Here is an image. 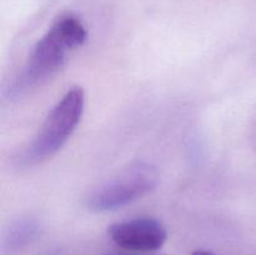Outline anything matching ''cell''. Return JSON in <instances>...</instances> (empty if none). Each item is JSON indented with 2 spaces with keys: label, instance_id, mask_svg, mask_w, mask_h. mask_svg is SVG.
I'll list each match as a JSON object with an SVG mask.
<instances>
[{
  "label": "cell",
  "instance_id": "6da1fadb",
  "mask_svg": "<svg viewBox=\"0 0 256 255\" xmlns=\"http://www.w3.org/2000/svg\"><path fill=\"white\" fill-rule=\"evenodd\" d=\"M86 38L88 32L79 18L68 14L55 20L8 88L9 99H16L49 79L64 65L68 54L82 46Z\"/></svg>",
  "mask_w": 256,
  "mask_h": 255
},
{
  "label": "cell",
  "instance_id": "7a4b0ae2",
  "mask_svg": "<svg viewBox=\"0 0 256 255\" xmlns=\"http://www.w3.org/2000/svg\"><path fill=\"white\" fill-rule=\"evenodd\" d=\"M84 109L85 92L82 88L74 86L68 90L48 114L34 140L20 154V164L32 166L54 156L75 132Z\"/></svg>",
  "mask_w": 256,
  "mask_h": 255
},
{
  "label": "cell",
  "instance_id": "3957f363",
  "mask_svg": "<svg viewBox=\"0 0 256 255\" xmlns=\"http://www.w3.org/2000/svg\"><path fill=\"white\" fill-rule=\"evenodd\" d=\"M156 184V170L140 162L94 190L86 199V206L95 212L120 209L146 195Z\"/></svg>",
  "mask_w": 256,
  "mask_h": 255
},
{
  "label": "cell",
  "instance_id": "277c9868",
  "mask_svg": "<svg viewBox=\"0 0 256 255\" xmlns=\"http://www.w3.org/2000/svg\"><path fill=\"white\" fill-rule=\"evenodd\" d=\"M109 236L118 246L132 252H155L168 239L166 228L154 218H136L110 225Z\"/></svg>",
  "mask_w": 256,
  "mask_h": 255
},
{
  "label": "cell",
  "instance_id": "5b68a950",
  "mask_svg": "<svg viewBox=\"0 0 256 255\" xmlns=\"http://www.w3.org/2000/svg\"><path fill=\"white\" fill-rule=\"evenodd\" d=\"M40 232L39 222L35 219H22L15 222L5 236V249L16 252L32 242Z\"/></svg>",
  "mask_w": 256,
  "mask_h": 255
},
{
  "label": "cell",
  "instance_id": "8992f818",
  "mask_svg": "<svg viewBox=\"0 0 256 255\" xmlns=\"http://www.w3.org/2000/svg\"><path fill=\"white\" fill-rule=\"evenodd\" d=\"M192 255H216L215 252H208V250H195Z\"/></svg>",
  "mask_w": 256,
  "mask_h": 255
}]
</instances>
